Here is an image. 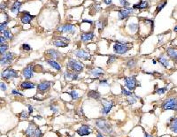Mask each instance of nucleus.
<instances>
[{"label": "nucleus", "mask_w": 177, "mask_h": 137, "mask_svg": "<svg viewBox=\"0 0 177 137\" xmlns=\"http://www.w3.org/2000/svg\"><path fill=\"white\" fill-rule=\"evenodd\" d=\"M95 126L101 133H104L105 135L111 136L113 132L112 124L104 118H98L95 121Z\"/></svg>", "instance_id": "nucleus-1"}, {"label": "nucleus", "mask_w": 177, "mask_h": 137, "mask_svg": "<svg viewBox=\"0 0 177 137\" xmlns=\"http://www.w3.org/2000/svg\"><path fill=\"white\" fill-rule=\"evenodd\" d=\"M66 67H67V70L74 72V73H81L83 71V69H84L83 63H81V61L75 59L73 58H69L67 59Z\"/></svg>", "instance_id": "nucleus-2"}, {"label": "nucleus", "mask_w": 177, "mask_h": 137, "mask_svg": "<svg viewBox=\"0 0 177 137\" xmlns=\"http://www.w3.org/2000/svg\"><path fill=\"white\" fill-rule=\"evenodd\" d=\"M129 50H131V46L127 42L116 41L113 46V50L116 55H124Z\"/></svg>", "instance_id": "nucleus-3"}, {"label": "nucleus", "mask_w": 177, "mask_h": 137, "mask_svg": "<svg viewBox=\"0 0 177 137\" xmlns=\"http://www.w3.org/2000/svg\"><path fill=\"white\" fill-rule=\"evenodd\" d=\"M177 106V98L176 96H170L167 98L162 104L161 108L163 111H176Z\"/></svg>", "instance_id": "nucleus-4"}, {"label": "nucleus", "mask_w": 177, "mask_h": 137, "mask_svg": "<svg viewBox=\"0 0 177 137\" xmlns=\"http://www.w3.org/2000/svg\"><path fill=\"white\" fill-rule=\"evenodd\" d=\"M57 32L59 33H63V34H69V35H74L76 32V26L75 24L67 22L64 24L59 25L56 28Z\"/></svg>", "instance_id": "nucleus-5"}, {"label": "nucleus", "mask_w": 177, "mask_h": 137, "mask_svg": "<svg viewBox=\"0 0 177 137\" xmlns=\"http://www.w3.org/2000/svg\"><path fill=\"white\" fill-rule=\"evenodd\" d=\"M135 9L133 7H126V8H121L119 10H117V13H118V19L119 21H124L128 19L131 15H133L135 13Z\"/></svg>", "instance_id": "nucleus-6"}, {"label": "nucleus", "mask_w": 177, "mask_h": 137, "mask_svg": "<svg viewBox=\"0 0 177 137\" xmlns=\"http://www.w3.org/2000/svg\"><path fill=\"white\" fill-rule=\"evenodd\" d=\"M123 81H124V85L127 90H129L130 91H133L136 86H137V80H136V75H131V76H126L123 78Z\"/></svg>", "instance_id": "nucleus-7"}, {"label": "nucleus", "mask_w": 177, "mask_h": 137, "mask_svg": "<svg viewBox=\"0 0 177 137\" xmlns=\"http://www.w3.org/2000/svg\"><path fill=\"white\" fill-rule=\"evenodd\" d=\"M14 58H15L14 53L11 52V51H7L4 55H1V59H0L1 67H7V66L11 65L12 62L14 60Z\"/></svg>", "instance_id": "nucleus-8"}, {"label": "nucleus", "mask_w": 177, "mask_h": 137, "mask_svg": "<svg viewBox=\"0 0 177 137\" xmlns=\"http://www.w3.org/2000/svg\"><path fill=\"white\" fill-rule=\"evenodd\" d=\"M18 77H19V73L15 69L6 68L1 73V78L6 81L16 79Z\"/></svg>", "instance_id": "nucleus-9"}, {"label": "nucleus", "mask_w": 177, "mask_h": 137, "mask_svg": "<svg viewBox=\"0 0 177 137\" xmlns=\"http://www.w3.org/2000/svg\"><path fill=\"white\" fill-rule=\"evenodd\" d=\"M102 103V110H101V114L103 116H106L110 113L112 108L113 107L114 105V103L111 100H108V99H105V98H103L101 99Z\"/></svg>", "instance_id": "nucleus-10"}, {"label": "nucleus", "mask_w": 177, "mask_h": 137, "mask_svg": "<svg viewBox=\"0 0 177 137\" xmlns=\"http://www.w3.org/2000/svg\"><path fill=\"white\" fill-rule=\"evenodd\" d=\"M74 55L76 58L81 59V60H90L91 59V55L90 52L86 51L83 49H76L73 51Z\"/></svg>", "instance_id": "nucleus-11"}, {"label": "nucleus", "mask_w": 177, "mask_h": 137, "mask_svg": "<svg viewBox=\"0 0 177 137\" xmlns=\"http://www.w3.org/2000/svg\"><path fill=\"white\" fill-rule=\"evenodd\" d=\"M45 56L48 58V59H54V60H59L62 59V53L59 52V50H55V49H48L45 50Z\"/></svg>", "instance_id": "nucleus-12"}, {"label": "nucleus", "mask_w": 177, "mask_h": 137, "mask_svg": "<svg viewBox=\"0 0 177 137\" xmlns=\"http://www.w3.org/2000/svg\"><path fill=\"white\" fill-rule=\"evenodd\" d=\"M34 65L32 64H28L27 66H26L24 68L22 69V76L24 77V79L27 81H29L30 79H32L34 77Z\"/></svg>", "instance_id": "nucleus-13"}, {"label": "nucleus", "mask_w": 177, "mask_h": 137, "mask_svg": "<svg viewBox=\"0 0 177 137\" xmlns=\"http://www.w3.org/2000/svg\"><path fill=\"white\" fill-rule=\"evenodd\" d=\"M35 19V15H32L29 12L23 11L20 13V21L22 24H29Z\"/></svg>", "instance_id": "nucleus-14"}, {"label": "nucleus", "mask_w": 177, "mask_h": 137, "mask_svg": "<svg viewBox=\"0 0 177 137\" xmlns=\"http://www.w3.org/2000/svg\"><path fill=\"white\" fill-rule=\"evenodd\" d=\"M157 61L161 65V67H162L163 68L167 69L170 67V65H171L170 59H169L167 56H166L165 54H160L159 56H158Z\"/></svg>", "instance_id": "nucleus-15"}, {"label": "nucleus", "mask_w": 177, "mask_h": 137, "mask_svg": "<svg viewBox=\"0 0 177 137\" xmlns=\"http://www.w3.org/2000/svg\"><path fill=\"white\" fill-rule=\"evenodd\" d=\"M166 55L170 59L171 61H173L176 65H177V48L175 47H167L166 49Z\"/></svg>", "instance_id": "nucleus-16"}, {"label": "nucleus", "mask_w": 177, "mask_h": 137, "mask_svg": "<svg viewBox=\"0 0 177 137\" xmlns=\"http://www.w3.org/2000/svg\"><path fill=\"white\" fill-rule=\"evenodd\" d=\"M51 81H42L40 82L37 86H36V89H37V91L38 93H41V94H44L47 91H49V90L51 89Z\"/></svg>", "instance_id": "nucleus-17"}, {"label": "nucleus", "mask_w": 177, "mask_h": 137, "mask_svg": "<svg viewBox=\"0 0 177 137\" xmlns=\"http://www.w3.org/2000/svg\"><path fill=\"white\" fill-rule=\"evenodd\" d=\"M76 134L79 135L80 136H89V135L92 134V131H91L90 126H88V125H81L76 130Z\"/></svg>", "instance_id": "nucleus-18"}, {"label": "nucleus", "mask_w": 177, "mask_h": 137, "mask_svg": "<svg viewBox=\"0 0 177 137\" xmlns=\"http://www.w3.org/2000/svg\"><path fill=\"white\" fill-rule=\"evenodd\" d=\"M132 7L135 9V10H139V11H142V10H146L150 7V4L147 0H140L138 3L136 4H134L132 5Z\"/></svg>", "instance_id": "nucleus-19"}, {"label": "nucleus", "mask_w": 177, "mask_h": 137, "mask_svg": "<svg viewBox=\"0 0 177 137\" xmlns=\"http://www.w3.org/2000/svg\"><path fill=\"white\" fill-rule=\"evenodd\" d=\"M94 37H95V34H94L93 31H88V32H85V33H81L80 35V40L82 43L90 42V41L93 40Z\"/></svg>", "instance_id": "nucleus-20"}, {"label": "nucleus", "mask_w": 177, "mask_h": 137, "mask_svg": "<svg viewBox=\"0 0 177 137\" xmlns=\"http://www.w3.org/2000/svg\"><path fill=\"white\" fill-rule=\"evenodd\" d=\"M21 6H22V3H21V2H20V1H15V2L11 5L10 11H11V13H12L13 14L18 15L19 13H20V10H21Z\"/></svg>", "instance_id": "nucleus-21"}, {"label": "nucleus", "mask_w": 177, "mask_h": 137, "mask_svg": "<svg viewBox=\"0 0 177 137\" xmlns=\"http://www.w3.org/2000/svg\"><path fill=\"white\" fill-rule=\"evenodd\" d=\"M36 127H37V126H36L34 122H29L27 128L25 130L26 136L27 137L34 136V134H35V132H36Z\"/></svg>", "instance_id": "nucleus-22"}, {"label": "nucleus", "mask_w": 177, "mask_h": 137, "mask_svg": "<svg viewBox=\"0 0 177 137\" xmlns=\"http://www.w3.org/2000/svg\"><path fill=\"white\" fill-rule=\"evenodd\" d=\"M89 73L90 74L91 77L99 78V77H101V76L104 75V69L101 68V67H94V68H92L90 72H89Z\"/></svg>", "instance_id": "nucleus-23"}, {"label": "nucleus", "mask_w": 177, "mask_h": 137, "mask_svg": "<svg viewBox=\"0 0 177 137\" xmlns=\"http://www.w3.org/2000/svg\"><path fill=\"white\" fill-rule=\"evenodd\" d=\"M45 62L47 65H49L51 68L56 70V71H60L61 70V65L57 61V60H54V59H45Z\"/></svg>", "instance_id": "nucleus-24"}, {"label": "nucleus", "mask_w": 177, "mask_h": 137, "mask_svg": "<svg viewBox=\"0 0 177 137\" xmlns=\"http://www.w3.org/2000/svg\"><path fill=\"white\" fill-rule=\"evenodd\" d=\"M167 127L170 128V130L177 135V118L176 117H172L170 118L168 123H167Z\"/></svg>", "instance_id": "nucleus-25"}, {"label": "nucleus", "mask_w": 177, "mask_h": 137, "mask_svg": "<svg viewBox=\"0 0 177 137\" xmlns=\"http://www.w3.org/2000/svg\"><path fill=\"white\" fill-rule=\"evenodd\" d=\"M87 96L90 99H93V100H96V101H99L101 100V94L98 90H89V92L87 93Z\"/></svg>", "instance_id": "nucleus-26"}, {"label": "nucleus", "mask_w": 177, "mask_h": 137, "mask_svg": "<svg viewBox=\"0 0 177 137\" xmlns=\"http://www.w3.org/2000/svg\"><path fill=\"white\" fill-rule=\"evenodd\" d=\"M64 76H65V78L67 80H70V81H77V80H79L78 73L71 72V71H68V70H67L64 73Z\"/></svg>", "instance_id": "nucleus-27"}, {"label": "nucleus", "mask_w": 177, "mask_h": 137, "mask_svg": "<svg viewBox=\"0 0 177 137\" xmlns=\"http://www.w3.org/2000/svg\"><path fill=\"white\" fill-rule=\"evenodd\" d=\"M21 89L23 90H32V89H35L36 88V84L34 82H31L29 81H24L21 83L20 85Z\"/></svg>", "instance_id": "nucleus-28"}, {"label": "nucleus", "mask_w": 177, "mask_h": 137, "mask_svg": "<svg viewBox=\"0 0 177 137\" xmlns=\"http://www.w3.org/2000/svg\"><path fill=\"white\" fill-rule=\"evenodd\" d=\"M139 28H140V25L138 22H130L127 25V29L128 32L130 33H136L139 30Z\"/></svg>", "instance_id": "nucleus-29"}, {"label": "nucleus", "mask_w": 177, "mask_h": 137, "mask_svg": "<svg viewBox=\"0 0 177 137\" xmlns=\"http://www.w3.org/2000/svg\"><path fill=\"white\" fill-rule=\"evenodd\" d=\"M167 4V0H162L161 2H159V3L157 4V6H156V9H155V15L158 14V13L166 7Z\"/></svg>", "instance_id": "nucleus-30"}, {"label": "nucleus", "mask_w": 177, "mask_h": 137, "mask_svg": "<svg viewBox=\"0 0 177 137\" xmlns=\"http://www.w3.org/2000/svg\"><path fill=\"white\" fill-rule=\"evenodd\" d=\"M137 65V59L135 58H129L128 59H127L126 66L127 68L134 69Z\"/></svg>", "instance_id": "nucleus-31"}, {"label": "nucleus", "mask_w": 177, "mask_h": 137, "mask_svg": "<svg viewBox=\"0 0 177 137\" xmlns=\"http://www.w3.org/2000/svg\"><path fill=\"white\" fill-rule=\"evenodd\" d=\"M51 44L55 47H58V48H66L68 46V43H66V42H63V41H60V40H58V39H54Z\"/></svg>", "instance_id": "nucleus-32"}, {"label": "nucleus", "mask_w": 177, "mask_h": 137, "mask_svg": "<svg viewBox=\"0 0 177 137\" xmlns=\"http://www.w3.org/2000/svg\"><path fill=\"white\" fill-rule=\"evenodd\" d=\"M1 35L4 36L8 41H13V34L12 33V31H11L9 28H7V29L4 30L3 33H1Z\"/></svg>", "instance_id": "nucleus-33"}, {"label": "nucleus", "mask_w": 177, "mask_h": 137, "mask_svg": "<svg viewBox=\"0 0 177 137\" xmlns=\"http://www.w3.org/2000/svg\"><path fill=\"white\" fill-rule=\"evenodd\" d=\"M138 99H139V96H136V95H133V96H131L127 97V104H128L129 105L135 104L137 102Z\"/></svg>", "instance_id": "nucleus-34"}, {"label": "nucleus", "mask_w": 177, "mask_h": 137, "mask_svg": "<svg viewBox=\"0 0 177 137\" xmlns=\"http://www.w3.org/2000/svg\"><path fill=\"white\" fill-rule=\"evenodd\" d=\"M96 24V26H97V27H98V29L99 30V32H101L102 30L104 28V27H105V25H106V21H103V20H98L97 22L95 23Z\"/></svg>", "instance_id": "nucleus-35"}, {"label": "nucleus", "mask_w": 177, "mask_h": 137, "mask_svg": "<svg viewBox=\"0 0 177 137\" xmlns=\"http://www.w3.org/2000/svg\"><path fill=\"white\" fill-rule=\"evenodd\" d=\"M117 59H118V57L116 55H109L108 59L106 61V64L107 65H112V64H113L117 60Z\"/></svg>", "instance_id": "nucleus-36"}, {"label": "nucleus", "mask_w": 177, "mask_h": 137, "mask_svg": "<svg viewBox=\"0 0 177 137\" xmlns=\"http://www.w3.org/2000/svg\"><path fill=\"white\" fill-rule=\"evenodd\" d=\"M69 95L71 96V97H72V100H78L79 98H80V95H79V93L77 90H71V91L69 92Z\"/></svg>", "instance_id": "nucleus-37"}, {"label": "nucleus", "mask_w": 177, "mask_h": 137, "mask_svg": "<svg viewBox=\"0 0 177 137\" xmlns=\"http://www.w3.org/2000/svg\"><path fill=\"white\" fill-rule=\"evenodd\" d=\"M10 22V21H4V22H1L0 24V32L3 33L4 30H6L8 28V24Z\"/></svg>", "instance_id": "nucleus-38"}, {"label": "nucleus", "mask_w": 177, "mask_h": 137, "mask_svg": "<svg viewBox=\"0 0 177 137\" xmlns=\"http://www.w3.org/2000/svg\"><path fill=\"white\" fill-rule=\"evenodd\" d=\"M121 94H122L123 96H125L126 97L131 96H133V95H134V94H133V92L130 91V90H127V89L123 88V87H121Z\"/></svg>", "instance_id": "nucleus-39"}, {"label": "nucleus", "mask_w": 177, "mask_h": 137, "mask_svg": "<svg viewBox=\"0 0 177 137\" xmlns=\"http://www.w3.org/2000/svg\"><path fill=\"white\" fill-rule=\"evenodd\" d=\"M8 49H9V45L7 44H1V46H0V53H1V55H4V53H6Z\"/></svg>", "instance_id": "nucleus-40"}, {"label": "nucleus", "mask_w": 177, "mask_h": 137, "mask_svg": "<svg viewBox=\"0 0 177 137\" xmlns=\"http://www.w3.org/2000/svg\"><path fill=\"white\" fill-rule=\"evenodd\" d=\"M167 87H164V88H159V89H158V90H155V93L156 94H158V95H163V94H165L166 92L167 91Z\"/></svg>", "instance_id": "nucleus-41"}, {"label": "nucleus", "mask_w": 177, "mask_h": 137, "mask_svg": "<svg viewBox=\"0 0 177 137\" xmlns=\"http://www.w3.org/2000/svg\"><path fill=\"white\" fill-rule=\"evenodd\" d=\"M28 116H29L28 112H27V111H22V112L21 113V114H20V118H21V120L27 119V118H28Z\"/></svg>", "instance_id": "nucleus-42"}, {"label": "nucleus", "mask_w": 177, "mask_h": 137, "mask_svg": "<svg viewBox=\"0 0 177 137\" xmlns=\"http://www.w3.org/2000/svg\"><path fill=\"white\" fill-rule=\"evenodd\" d=\"M120 2V5L121 6V8H126V7H129L130 4L128 3L127 0H119Z\"/></svg>", "instance_id": "nucleus-43"}, {"label": "nucleus", "mask_w": 177, "mask_h": 137, "mask_svg": "<svg viewBox=\"0 0 177 137\" xmlns=\"http://www.w3.org/2000/svg\"><path fill=\"white\" fill-rule=\"evenodd\" d=\"M42 136H43V132H42V130L39 128V127H36V132H35L34 136L33 137H42Z\"/></svg>", "instance_id": "nucleus-44"}, {"label": "nucleus", "mask_w": 177, "mask_h": 137, "mask_svg": "<svg viewBox=\"0 0 177 137\" xmlns=\"http://www.w3.org/2000/svg\"><path fill=\"white\" fill-rule=\"evenodd\" d=\"M21 50H24V51H31L32 50V48H31V46L29 45V44H23L21 45Z\"/></svg>", "instance_id": "nucleus-45"}, {"label": "nucleus", "mask_w": 177, "mask_h": 137, "mask_svg": "<svg viewBox=\"0 0 177 137\" xmlns=\"http://www.w3.org/2000/svg\"><path fill=\"white\" fill-rule=\"evenodd\" d=\"M55 39H58V40H60V41H63V42H66V43L70 42V39L67 36H56Z\"/></svg>", "instance_id": "nucleus-46"}, {"label": "nucleus", "mask_w": 177, "mask_h": 137, "mask_svg": "<svg viewBox=\"0 0 177 137\" xmlns=\"http://www.w3.org/2000/svg\"><path fill=\"white\" fill-rule=\"evenodd\" d=\"M99 85H101V86H110V83L108 82L107 79H103V80L99 81Z\"/></svg>", "instance_id": "nucleus-47"}, {"label": "nucleus", "mask_w": 177, "mask_h": 137, "mask_svg": "<svg viewBox=\"0 0 177 137\" xmlns=\"http://www.w3.org/2000/svg\"><path fill=\"white\" fill-rule=\"evenodd\" d=\"M12 95H13V96H23V94L21 93V92H20L19 90H12Z\"/></svg>", "instance_id": "nucleus-48"}, {"label": "nucleus", "mask_w": 177, "mask_h": 137, "mask_svg": "<svg viewBox=\"0 0 177 137\" xmlns=\"http://www.w3.org/2000/svg\"><path fill=\"white\" fill-rule=\"evenodd\" d=\"M50 110H51V112H52L53 113H57L59 112V109L55 105H52V104L50 105Z\"/></svg>", "instance_id": "nucleus-49"}, {"label": "nucleus", "mask_w": 177, "mask_h": 137, "mask_svg": "<svg viewBox=\"0 0 177 137\" xmlns=\"http://www.w3.org/2000/svg\"><path fill=\"white\" fill-rule=\"evenodd\" d=\"M6 42H7V39L4 36L1 35V36H0V44H6Z\"/></svg>", "instance_id": "nucleus-50"}, {"label": "nucleus", "mask_w": 177, "mask_h": 137, "mask_svg": "<svg viewBox=\"0 0 177 137\" xmlns=\"http://www.w3.org/2000/svg\"><path fill=\"white\" fill-rule=\"evenodd\" d=\"M0 89H1V90L2 91H6V89H7V87H6V84L4 83V82H1L0 83Z\"/></svg>", "instance_id": "nucleus-51"}, {"label": "nucleus", "mask_w": 177, "mask_h": 137, "mask_svg": "<svg viewBox=\"0 0 177 137\" xmlns=\"http://www.w3.org/2000/svg\"><path fill=\"white\" fill-rule=\"evenodd\" d=\"M6 7H7V5H6V3H5V2H4V3H3V2H2V3H1V6H0L1 12H3V11L4 12V10L6 9Z\"/></svg>", "instance_id": "nucleus-52"}, {"label": "nucleus", "mask_w": 177, "mask_h": 137, "mask_svg": "<svg viewBox=\"0 0 177 137\" xmlns=\"http://www.w3.org/2000/svg\"><path fill=\"white\" fill-rule=\"evenodd\" d=\"M27 108H28V113H29V115H31L33 113H34V108H33V106L31 105V104H28L27 105Z\"/></svg>", "instance_id": "nucleus-53"}, {"label": "nucleus", "mask_w": 177, "mask_h": 137, "mask_svg": "<svg viewBox=\"0 0 177 137\" xmlns=\"http://www.w3.org/2000/svg\"><path fill=\"white\" fill-rule=\"evenodd\" d=\"M81 23H87V24H90V25H93L94 21H90V20H87V19H83L81 21Z\"/></svg>", "instance_id": "nucleus-54"}, {"label": "nucleus", "mask_w": 177, "mask_h": 137, "mask_svg": "<svg viewBox=\"0 0 177 137\" xmlns=\"http://www.w3.org/2000/svg\"><path fill=\"white\" fill-rule=\"evenodd\" d=\"M104 3L108 6H111L113 4V0H104Z\"/></svg>", "instance_id": "nucleus-55"}, {"label": "nucleus", "mask_w": 177, "mask_h": 137, "mask_svg": "<svg viewBox=\"0 0 177 137\" xmlns=\"http://www.w3.org/2000/svg\"><path fill=\"white\" fill-rule=\"evenodd\" d=\"M97 137H104V136H103V134H102L101 132L99 131V132H98V134H97Z\"/></svg>", "instance_id": "nucleus-56"}, {"label": "nucleus", "mask_w": 177, "mask_h": 137, "mask_svg": "<svg viewBox=\"0 0 177 137\" xmlns=\"http://www.w3.org/2000/svg\"><path fill=\"white\" fill-rule=\"evenodd\" d=\"M144 137H154L152 135H150V134H148V133H144Z\"/></svg>", "instance_id": "nucleus-57"}, {"label": "nucleus", "mask_w": 177, "mask_h": 137, "mask_svg": "<svg viewBox=\"0 0 177 137\" xmlns=\"http://www.w3.org/2000/svg\"><path fill=\"white\" fill-rule=\"evenodd\" d=\"M173 31H174L175 33H176L177 34V25H176V26L174 27V28H173Z\"/></svg>", "instance_id": "nucleus-58"}, {"label": "nucleus", "mask_w": 177, "mask_h": 137, "mask_svg": "<svg viewBox=\"0 0 177 137\" xmlns=\"http://www.w3.org/2000/svg\"><path fill=\"white\" fill-rule=\"evenodd\" d=\"M157 62H158V61H157V59H152V63L153 64V65H156V64H157Z\"/></svg>", "instance_id": "nucleus-59"}, {"label": "nucleus", "mask_w": 177, "mask_h": 137, "mask_svg": "<svg viewBox=\"0 0 177 137\" xmlns=\"http://www.w3.org/2000/svg\"><path fill=\"white\" fill-rule=\"evenodd\" d=\"M175 112H176V113H177V106H176V111H175Z\"/></svg>", "instance_id": "nucleus-60"}, {"label": "nucleus", "mask_w": 177, "mask_h": 137, "mask_svg": "<svg viewBox=\"0 0 177 137\" xmlns=\"http://www.w3.org/2000/svg\"><path fill=\"white\" fill-rule=\"evenodd\" d=\"M72 137H73V136H72Z\"/></svg>", "instance_id": "nucleus-61"}]
</instances>
